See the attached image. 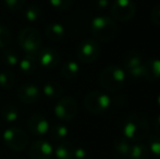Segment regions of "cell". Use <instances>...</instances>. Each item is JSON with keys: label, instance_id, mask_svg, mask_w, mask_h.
<instances>
[{"label": "cell", "instance_id": "obj_27", "mask_svg": "<svg viewBox=\"0 0 160 159\" xmlns=\"http://www.w3.org/2000/svg\"><path fill=\"white\" fill-rule=\"evenodd\" d=\"M1 59H2V61H3V63L9 67H14V66H17V64H19V62H20L19 55H18L14 50H12V49H7V50H4L3 52H2Z\"/></svg>", "mask_w": 160, "mask_h": 159}, {"label": "cell", "instance_id": "obj_12", "mask_svg": "<svg viewBox=\"0 0 160 159\" xmlns=\"http://www.w3.org/2000/svg\"><path fill=\"white\" fill-rule=\"evenodd\" d=\"M40 97V89L37 85L32 83H25L18 89V98L21 102L31 105L36 102Z\"/></svg>", "mask_w": 160, "mask_h": 159}, {"label": "cell", "instance_id": "obj_16", "mask_svg": "<svg viewBox=\"0 0 160 159\" xmlns=\"http://www.w3.org/2000/svg\"><path fill=\"white\" fill-rule=\"evenodd\" d=\"M38 61L36 55H25L19 62L20 70L24 74H33L38 68Z\"/></svg>", "mask_w": 160, "mask_h": 159}, {"label": "cell", "instance_id": "obj_15", "mask_svg": "<svg viewBox=\"0 0 160 159\" xmlns=\"http://www.w3.org/2000/svg\"><path fill=\"white\" fill-rule=\"evenodd\" d=\"M45 35H46L47 39H49L50 42H60V40H62L64 37L63 25L60 23L48 24L46 30H45Z\"/></svg>", "mask_w": 160, "mask_h": 159}, {"label": "cell", "instance_id": "obj_33", "mask_svg": "<svg viewBox=\"0 0 160 159\" xmlns=\"http://www.w3.org/2000/svg\"><path fill=\"white\" fill-rule=\"evenodd\" d=\"M150 17H152V21L154 22L156 25L160 26V3L157 4V6L152 9Z\"/></svg>", "mask_w": 160, "mask_h": 159}, {"label": "cell", "instance_id": "obj_11", "mask_svg": "<svg viewBox=\"0 0 160 159\" xmlns=\"http://www.w3.org/2000/svg\"><path fill=\"white\" fill-rule=\"evenodd\" d=\"M53 156V147L46 140H37L32 144L30 149L31 159H51Z\"/></svg>", "mask_w": 160, "mask_h": 159}, {"label": "cell", "instance_id": "obj_19", "mask_svg": "<svg viewBox=\"0 0 160 159\" xmlns=\"http://www.w3.org/2000/svg\"><path fill=\"white\" fill-rule=\"evenodd\" d=\"M42 93L49 99H57V98L61 97L62 93H63V88L56 81H49V82L45 83L44 87H42Z\"/></svg>", "mask_w": 160, "mask_h": 159}, {"label": "cell", "instance_id": "obj_14", "mask_svg": "<svg viewBox=\"0 0 160 159\" xmlns=\"http://www.w3.org/2000/svg\"><path fill=\"white\" fill-rule=\"evenodd\" d=\"M144 79L147 81L160 79V59H149L144 62Z\"/></svg>", "mask_w": 160, "mask_h": 159}, {"label": "cell", "instance_id": "obj_5", "mask_svg": "<svg viewBox=\"0 0 160 159\" xmlns=\"http://www.w3.org/2000/svg\"><path fill=\"white\" fill-rule=\"evenodd\" d=\"M2 138L6 146L13 152H22L28 145V133L17 127H8L2 134Z\"/></svg>", "mask_w": 160, "mask_h": 159}, {"label": "cell", "instance_id": "obj_6", "mask_svg": "<svg viewBox=\"0 0 160 159\" xmlns=\"http://www.w3.org/2000/svg\"><path fill=\"white\" fill-rule=\"evenodd\" d=\"M111 105V99L101 92H91L84 98V106L88 112L93 115H102Z\"/></svg>", "mask_w": 160, "mask_h": 159}, {"label": "cell", "instance_id": "obj_2", "mask_svg": "<svg viewBox=\"0 0 160 159\" xmlns=\"http://www.w3.org/2000/svg\"><path fill=\"white\" fill-rule=\"evenodd\" d=\"M91 32L97 40L108 42L116 38L118 33V25L111 17L99 15L92 21Z\"/></svg>", "mask_w": 160, "mask_h": 159}, {"label": "cell", "instance_id": "obj_17", "mask_svg": "<svg viewBox=\"0 0 160 159\" xmlns=\"http://www.w3.org/2000/svg\"><path fill=\"white\" fill-rule=\"evenodd\" d=\"M74 147L75 146L71 142H68V141L60 142L53 149V155L57 159H72Z\"/></svg>", "mask_w": 160, "mask_h": 159}, {"label": "cell", "instance_id": "obj_3", "mask_svg": "<svg viewBox=\"0 0 160 159\" xmlns=\"http://www.w3.org/2000/svg\"><path fill=\"white\" fill-rule=\"evenodd\" d=\"M125 82V72L116 64L108 66L101 71L99 75V84L105 91L114 92L119 91Z\"/></svg>", "mask_w": 160, "mask_h": 159}, {"label": "cell", "instance_id": "obj_8", "mask_svg": "<svg viewBox=\"0 0 160 159\" xmlns=\"http://www.w3.org/2000/svg\"><path fill=\"white\" fill-rule=\"evenodd\" d=\"M110 11L113 19L127 22L134 17L136 13V4L133 0H114Z\"/></svg>", "mask_w": 160, "mask_h": 159}, {"label": "cell", "instance_id": "obj_4", "mask_svg": "<svg viewBox=\"0 0 160 159\" xmlns=\"http://www.w3.org/2000/svg\"><path fill=\"white\" fill-rule=\"evenodd\" d=\"M19 45L25 55H37L42 47V35L34 27H24L20 31Z\"/></svg>", "mask_w": 160, "mask_h": 159}, {"label": "cell", "instance_id": "obj_29", "mask_svg": "<svg viewBox=\"0 0 160 159\" xmlns=\"http://www.w3.org/2000/svg\"><path fill=\"white\" fill-rule=\"evenodd\" d=\"M49 3L57 11H68L73 4V0H49Z\"/></svg>", "mask_w": 160, "mask_h": 159}, {"label": "cell", "instance_id": "obj_10", "mask_svg": "<svg viewBox=\"0 0 160 159\" xmlns=\"http://www.w3.org/2000/svg\"><path fill=\"white\" fill-rule=\"evenodd\" d=\"M38 64L47 70L55 69L60 62V53L58 50L51 48V47H45L40 49L36 55Z\"/></svg>", "mask_w": 160, "mask_h": 159}, {"label": "cell", "instance_id": "obj_20", "mask_svg": "<svg viewBox=\"0 0 160 159\" xmlns=\"http://www.w3.org/2000/svg\"><path fill=\"white\" fill-rule=\"evenodd\" d=\"M113 147L118 156H120L122 159H128L131 151V144L130 141L123 136V137H117L113 142Z\"/></svg>", "mask_w": 160, "mask_h": 159}, {"label": "cell", "instance_id": "obj_21", "mask_svg": "<svg viewBox=\"0 0 160 159\" xmlns=\"http://www.w3.org/2000/svg\"><path fill=\"white\" fill-rule=\"evenodd\" d=\"M0 116L6 122L13 123L19 118V109L13 104H7L0 110Z\"/></svg>", "mask_w": 160, "mask_h": 159}, {"label": "cell", "instance_id": "obj_32", "mask_svg": "<svg viewBox=\"0 0 160 159\" xmlns=\"http://www.w3.org/2000/svg\"><path fill=\"white\" fill-rule=\"evenodd\" d=\"M87 157V153L83 147H74V152H73V157L72 159H86Z\"/></svg>", "mask_w": 160, "mask_h": 159}, {"label": "cell", "instance_id": "obj_31", "mask_svg": "<svg viewBox=\"0 0 160 159\" xmlns=\"http://www.w3.org/2000/svg\"><path fill=\"white\" fill-rule=\"evenodd\" d=\"M6 7L11 11H20L25 6L26 0H3Z\"/></svg>", "mask_w": 160, "mask_h": 159}, {"label": "cell", "instance_id": "obj_26", "mask_svg": "<svg viewBox=\"0 0 160 159\" xmlns=\"http://www.w3.org/2000/svg\"><path fill=\"white\" fill-rule=\"evenodd\" d=\"M15 83V77L11 71L4 70L0 72V87L3 89H10Z\"/></svg>", "mask_w": 160, "mask_h": 159}, {"label": "cell", "instance_id": "obj_13", "mask_svg": "<svg viewBox=\"0 0 160 159\" xmlns=\"http://www.w3.org/2000/svg\"><path fill=\"white\" fill-rule=\"evenodd\" d=\"M28 129L34 135L42 136L49 131V123L40 113H34L28 120Z\"/></svg>", "mask_w": 160, "mask_h": 159}, {"label": "cell", "instance_id": "obj_22", "mask_svg": "<svg viewBox=\"0 0 160 159\" xmlns=\"http://www.w3.org/2000/svg\"><path fill=\"white\" fill-rule=\"evenodd\" d=\"M68 134H69V130L62 123H57L55 124L49 131V136H50V140L53 142H63L67 138Z\"/></svg>", "mask_w": 160, "mask_h": 159}, {"label": "cell", "instance_id": "obj_30", "mask_svg": "<svg viewBox=\"0 0 160 159\" xmlns=\"http://www.w3.org/2000/svg\"><path fill=\"white\" fill-rule=\"evenodd\" d=\"M11 33L4 25L0 24V48H4L10 42Z\"/></svg>", "mask_w": 160, "mask_h": 159}, {"label": "cell", "instance_id": "obj_34", "mask_svg": "<svg viewBox=\"0 0 160 159\" xmlns=\"http://www.w3.org/2000/svg\"><path fill=\"white\" fill-rule=\"evenodd\" d=\"M92 3L97 10H103L109 6V0H92Z\"/></svg>", "mask_w": 160, "mask_h": 159}, {"label": "cell", "instance_id": "obj_18", "mask_svg": "<svg viewBox=\"0 0 160 159\" xmlns=\"http://www.w3.org/2000/svg\"><path fill=\"white\" fill-rule=\"evenodd\" d=\"M144 60L142 55L138 51L130 50L124 56V68L127 71H130L134 68H137L139 66H143Z\"/></svg>", "mask_w": 160, "mask_h": 159}, {"label": "cell", "instance_id": "obj_36", "mask_svg": "<svg viewBox=\"0 0 160 159\" xmlns=\"http://www.w3.org/2000/svg\"><path fill=\"white\" fill-rule=\"evenodd\" d=\"M157 102H158V105H159V107H160V94H159V96H158V99H157Z\"/></svg>", "mask_w": 160, "mask_h": 159}, {"label": "cell", "instance_id": "obj_28", "mask_svg": "<svg viewBox=\"0 0 160 159\" xmlns=\"http://www.w3.org/2000/svg\"><path fill=\"white\" fill-rule=\"evenodd\" d=\"M24 17L30 22H36L42 17V10L37 6H30L24 10Z\"/></svg>", "mask_w": 160, "mask_h": 159}, {"label": "cell", "instance_id": "obj_7", "mask_svg": "<svg viewBox=\"0 0 160 159\" xmlns=\"http://www.w3.org/2000/svg\"><path fill=\"white\" fill-rule=\"evenodd\" d=\"M100 50V45L96 39L86 38L78 44L76 49V57L83 63H92L99 57Z\"/></svg>", "mask_w": 160, "mask_h": 159}, {"label": "cell", "instance_id": "obj_1", "mask_svg": "<svg viewBox=\"0 0 160 159\" xmlns=\"http://www.w3.org/2000/svg\"><path fill=\"white\" fill-rule=\"evenodd\" d=\"M149 122L143 115L133 113L125 120L123 134L130 142H142L149 136Z\"/></svg>", "mask_w": 160, "mask_h": 159}, {"label": "cell", "instance_id": "obj_9", "mask_svg": "<svg viewBox=\"0 0 160 159\" xmlns=\"http://www.w3.org/2000/svg\"><path fill=\"white\" fill-rule=\"evenodd\" d=\"M53 111H55L56 117L59 120L70 121L78 113V104L72 97L64 96L58 100L55 108H53Z\"/></svg>", "mask_w": 160, "mask_h": 159}, {"label": "cell", "instance_id": "obj_24", "mask_svg": "<svg viewBox=\"0 0 160 159\" xmlns=\"http://www.w3.org/2000/svg\"><path fill=\"white\" fill-rule=\"evenodd\" d=\"M80 66L75 61H67L61 67V74L64 79L72 80L78 74Z\"/></svg>", "mask_w": 160, "mask_h": 159}, {"label": "cell", "instance_id": "obj_25", "mask_svg": "<svg viewBox=\"0 0 160 159\" xmlns=\"http://www.w3.org/2000/svg\"><path fill=\"white\" fill-rule=\"evenodd\" d=\"M148 149L156 159H160V134H152L148 136Z\"/></svg>", "mask_w": 160, "mask_h": 159}, {"label": "cell", "instance_id": "obj_35", "mask_svg": "<svg viewBox=\"0 0 160 159\" xmlns=\"http://www.w3.org/2000/svg\"><path fill=\"white\" fill-rule=\"evenodd\" d=\"M154 127H155V130H156L157 133L160 134V115H158L156 118H155V121H154Z\"/></svg>", "mask_w": 160, "mask_h": 159}, {"label": "cell", "instance_id": "obj_23", "mask_svg": "<svg viewBox=\"0 0 160 159\" xmlns=\"http://www.w3.org/2000/svg\"><path fill=\"white\" fill-rule=\"evenodd\" d=\"M149 155L150 153L147 145L143 143H137L131 147L128 159H148Z\"/></svg>", "mask_w": 160, "mask_h": 159}]
</instances>
